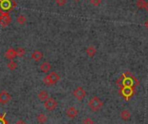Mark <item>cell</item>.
Wrapping results in <instances>:
<instances>
[{
    "mask_svg": "<svg viewBox=\"0 0 148 124\" xmlns=\"http://www.w3.org/2000/svg\"><path fill=\"white\" fill-rule=\"evenodd\" d=\"M17 63L16 62H14L13 60H11L9 63H8V64H7V68L10 70H16L17 69Z\"/></svg>",
    "mask_w": 148,
    "mask_h": 124,
    "instance_id": "cell-17",
    "label": "cell"
},
{
    "mask_svg": "<svg viewBox=\"0 0 148 124\" xmlns=\"http://www.w3.org/2000/svg\"><path fill=\"white\" fill-rule=\"evenodd\" d=\"M145 10L147 11V12H148V1L146 2V6H145Z\"/></svg>",
    "mask_w": 148,
    "mask_h": 124,
    "instance_id": "cell-27",
    "label": "cell"
},
{
    "mask_svg": "<svg viewBox=\"0 0 148 124\" xmlns=\"http://www.w3.org/2000/svg\"><path fill=\"white\" fill-rule=\"evenodd\" d=\"M0 14H1V13H0Z\"/></svg>",
    "mask_w": 148,
    "mask_h": 124,
    "instance_id": "cell-30",
    "label": "cell"
},
{
    "mask_svg": "<svg viewBox=\"0 0 148 124\" xmlns=\"http://www.w3.org/2000/svg\"><path fill=\"white\" fill-rule=\"evenodd\" d=\"M60 80V77L58 74H57L56 72H51L49 75H47L46 77H44L43 82L45 85H53L55 83H57L58 81Z\"/></svg>",
    "mask_w": 148,
    "mask_h": 124,
    "instance_id": "cell-2",
    "label": "cell"
},
{
    "mask_svg": "<svg viewBox=\"0 0 148 124\" xmlns=\"http://www.w3.org/2000/svg\"><path fill=\"white\" fill-rule=\"evenodd\" d=\"M86 54H87V56L89 57H93L97 53V49L94 46H89V47L86 48Z\"/></svg>",
    "mask_w": 148,
    "mask_h": 124,
    "instance_id": "cell-13",
    "label": "cell"
},
{
    "mask_svg": "<svg viewBox=\"0 0 148 124\" xmlns=\"http://www.w3.org/2000/svg\"><path fill=\"white\" fill-rule=\"evenodd\" d=\"M73 96L78 101H82L86 97V92L82 87H78L77 89H75V90L73 91Z\"/></svg>",
    "mask_w": 148,
    "mask_h": 124,
    "instance_id": "cell-6",
    "label": "cell"
},
{
    "mask_svg": "<svg viewBox=\"0 0 148 124\" xmlns=\"http://www.w3.org/2000/svg\"><path fill=\"white\" fill-rule=\"evenodd\" d=\"M145 27L148 29V19H147V20H146V21L145 22Z\"/></svg>",
    "mask_w": 148,
    "mask_h": 124,
    "instance_id": "cell-26",
    "label": "cell"
},
{
    "mask_svg": "<svg viewBox=\"0 0 148 124\" xmlns=\"http://www.w3.org/2000/svg\"><path fill=\"white\" fill-rule=\"evenodd\" d=\"M78 115H79V111L75 107H70L66 109V115L69 118L73 119V118H75Z\"/></svg>",
    "mask_w": 148,
    "mask_h": 124,
    "instance_id": "cell-9",
    "label": "cell"
},
{
    "mask_svg": "<svg viewBox=\"0 0 148 124\" xmlns=\"http://www.w3.org/2000/svg\"><path fill=\"white\" fill-rule=\"evenodd\" d=\"M15 124H26V123H25V121H24L23 120H18Z\"/></svg>",
    "mask_w": 148,
    "mask_h": 124,
    "instance_id": "cell-25",
    "label": "cell"
},
{
    "mask_svg": "<svg viewBox=\"0 0 148 124\" xmlns=\"http://www.w3.org/2000/svg\"><path fill=\"white\" fill-rule=\"evenodd\" d=\"M38 99H39L40 101L45 102V101H46V100L49 98V94H48V92L45 91V90H41V91L38 93Z\"/></svg>",
    "mask_w": 148,
    "mask_h": 124,
    "instance_id": "cell-15",
    "label": "cell"
},
{
    "mask_svg": "<svg viewBox=\"0 0 148 124\" xmlns=\"http://www.w3.org/2000/svg\"><path fill=\"white\" fill-rule=\"evenodd\" d=\"M104 103L98 97V96H93L92 99H90V101L88 102V106L89 108L93 110V111H98L102 107H103Z\"/></svg>",
    "mask_w": 148,
    "mask_h": 124,
    "instance_id": "cell-4",
    "label": "cell"
},
{
    "mask_svg": "<svg viewBox=\"0 0 148 124\" xmlns=\"http://www.w3.org/2000/svg\"><path fill=\"white\" fill-rule=\"evenodd\" d=\"M32 58L33 60H35L36 62L40 61L43 58V53L39 50H35L32 54Z\"/></svg>",
    "mask_w": 148,
    "mask_h": 124,
    "instance_id": "cell-14",
    "label": "cell"
},
{
    "mask_svg": "<svg viewBox=\"0 0 148 124\" xmlns=\"http://www.w3.org/2000/svg\"><path fill=\"white\" fill-rule=\"evenodd\" d=\"M74 1H75V2H79V0H74Z\"/></svg>",
    "mask_w": 148,
    "mask_h": 124,
    "instance_id": "cell-28",
    "label": "cell"
},
{
    "mask_svg": "<svg viewBox=\"0 0 148 124\" xmlns=\"http://www.w3.org/2000/svg\"><path fill=\"white\" fill-rule=\"evenodd\" d=\"M51 65L50 63H48V62H45V63H43L40 65V70L44 73H48L51 70Z\"/></svg>",
    "mask_w": 148,
    "mask_h": 124,
    "instance_id": "cell-11",
    "label": "cell"
},
{
    "mask_svg": "<svg viewBox=\"0 0 148 124\" xmlns=\"http://www.w3.org/2000/svg\"><path fill=\"white\" fill-rule=\"evenodd\" d=\"M131 113L128 109H124L120 112V118L123 121H128L131 118Z\"/></svg>",
    "mask_w": 148,
    "mask_h": 124,
    "instance_id": "cell-12",
    "label": "cell"
},
{
    "mask_svg": "<svg viewBox=\"0 0 148 124\" xmlns=\"http://www.w3.org/2000/svg\"><path fill=\"white\" fill-rule=\"evenodd\" d=\"M44 106L45 108L49 110V111H52L54 110L57 106H58V102L53 98V97H49L46 101L44 102Z\"/></svg>",
    "mask_w": 148,
    "mask_h": 124,
    "instance_id": "cell-5",
    "label": "cell"
},
{
    "mask_svg": "<svg viewBox=\"0 0 148 124\" xmlns=\"http://www.w3.org/2000/svg\"><path fill=\"white\" fill-rule=\"evenodd\" d=\"M0 103H1V102H0Z\"/></svg>",
    "mask_w": 148,
    "mask_h": 124,
    "instance_id": "cell-29",
    "label": "cell"
},
{
    "mask_svg": "<svg viewBox=\"0 0 148 124\" xmlns=\"http://www.w3.org/2000/svg\"><path fill=\"white\" fill-rule=\"evenodd\" d=\"M25 49H23V48H18V49H17V56H18L22 57V56H25Z\"/></svg>",
    "mask_w": 148,
    "mask_h": 124,
    "instance_id": "cell-20",
    "label": "cell"
},
{
    "mask_svg": "<svg viewBox=\"0 0 148 124\" xmlns=\"http://www.w3.org/2000/svg\"><path fill=\"white\" fill-rule=\"evenodd\" d=\"M135 88L136 87H130V86L120 87L119 88V93L121 96H123L125 97V99L126 101H128L135 94Z\"/></svg>",
    "mask_w": 148,
    "mask_h": 124,
    "instance_id": "cell-3",
    "label": "cell"
},
{
    "mask_svg": "<svg viewBox=\"0 0 148 124\" xmlns=\"http://www.w3.org/2000/svg\"><path fill=\"white\" fill-rule=\"evenodd\" d=\"M12 22V18L8 12H5L0 14V24L2 27H6L10 23Z\"/></svg>",
    "mask_w": 148,
    "mask_h": 124,
    "instance_id": "cell-7",
    "label": "cell"
},
{
    "mask_svg": "<svg viewBox=\"0 0 148 124\" xmlns=\"http://www.w3.org/2000/svg\"><path fill=\"white\" fill-rule=\"evenodd\" d=\"M5 57L7 59L13 60L16 56H17V50L14 49H12V48H10V49H8L6 50V52L5 53Z\"/></svg>",
    "mask_w": 148,
    "mask_h": 124,
    "instance_id": "cell-10",
    "label": "cell"
},
{
    "mask_svg": "<svg viewBox=\"0 0 148 124\" xmlns=\"http://www.w3.org/2000/svg\"><path fill=\"white\" fill-rule=\"evenodd\" d=\"M17 4L14 0H0V13L9 12L16 7Z\"/></svg>",
    "mask_w": 148,
    "mask_h": 124,
    "instance_id": "cell-1",
    "label": "cell"
},
{
    "mask_svg": "<svg viewBox=\"0 0 148 124\" xmlns=\"http://www.w3.org/2000/svg\"><path fill=\"white\" fill-rule=\"evenodd\" d=\"M17 22H18V24H25V22H26V18H25L24 15H19V16L17 18Z\"/></svg>",
    "mask_w": 148,
    "mask_h": 124,
    "instance_id": "cell-19",
    "label": "cell"
},
{
    "mask_svg": "<svg viewBox=\"0 0 148 124\" xmlns=\"http://www.w3.org/2000/svg\"><path fill=\"white\" fill-rule=\"evenodd\" d=\"M47 116L45 115V114H39L38 116H37V121H38V123H40V124H45L46 121H47Z\"/></svg>",
    "mask_w": 148,
    "mask_h": 124,
    "instance_id": "cell-16",
    "label": "cell"
},
{
    "mask_svg": "<svg viewBox=\"0 0 148 124\" xmlns=\"http://www.w3.org/2000/svg\"><path fill=\"white\" fill-rule=\"evenodd\" d=\"M11 99H12V96L7 91L4 90V91H2L1 93H0V102H1V103L5 104V103L9 102Z\"/></svg>",
    "mask_w": 148,
    "mask_h": 124,
    "instance_id": "cell-8",
    "label": "cell"
},
{
    "mask_svg": "<svg viewBox=\"0 0 148 124\" xmlns=\"http://www.w3.org/2000/svg\"><path fill=\"white\" fill-rule=\"evenodd\" d=\"M90 3L94 6H99L102 3V0H90Z\"/></svg>",
    "mask_w": 148,
    "mask_h": 124,
    "instance_id": "cell-23",
    "label": "cell"
},
{
    "mask_svg": "<svg viewBox=\"0 0 148 124\" xmlns=\"http://www.w3.org/2000/svg\"><path fill=\"white\" fill-rule=\"evenodd\" d=\"M0 124H8V121L5 119V114L0 115Z\"/></svg>",
    "mask_w": 148,
    "mask_h": 124,
    "instance_id": "cell-21",
    "label": "cell"
},
{
    "mask_svg": "<svg viewBox=\"0 0 148 124\" xmlns=\"http://www.w3.org/2000/svg\"><path fill=\"white\" fill-rule=\"evenodd\" d=\"M83 124H94V121L90 117H86L83 120Z\"/></svg>",
    "mask_w": 148,
    "mask_h": 124,
    "instance_id": "cell-22",
    "label": "cell"
},
{
    "mask_svg": "<svg viewBox=\"0 0 148 124\" xmlns=\"http://www.w3.org/2000/svg\"><path fill=\"white\" fill-rule=\"evenodd\" d=\"M67 2V0H56V4L58 6H64Z\"/></svg>",
    "mask_w": 148,
    "mask_h": 124,
    "instance_id": "cell-24",
    "label": "cell"
},
{
    "mask_svg": "<svg viewBox=\"0 0 148 124\" xmlns=\"http://www.w3.org/2000/svg\"><path fill=\"white\" fill-rule=\"evenodd\" d=\"M136 5L138 9H145L146 2L145 1V0H138L137 3H136Z\"/></svg>",
    "mask_w": 148,
    "mask_h": 124,
    "instance_id": "cell-18",
    "label": "cell"
}]
</instances>
